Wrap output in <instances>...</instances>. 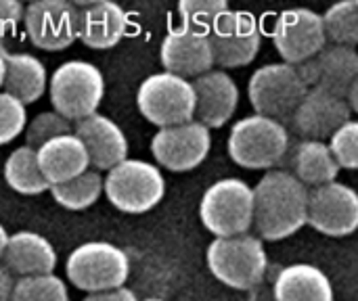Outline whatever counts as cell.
Masks as SVG:
<instances>
[{
  "label": "cell",
  "mask_w": 358,
  "mask_h": 301,
  "mask_svg": "<svg viewBox=\"0 0 358 301\" xmlns=\"http://www.w3.org/2000/svg\"><path fill=\"white\" fill-rule=\"evenodd\" d=\"M84 301H138L134 291L128 287H120V289H111V291H101V293H90Z\"/></svg>",
  "instance_id": "cell-35"
},
{
  "label": "cell",
  "mask_w": 358,
  "mask_h": 301,
  "mask_svg": "<svg viewBox=\"0 0 358 301\" xmlns=\"http://www.w3.org/2000/svg\"><path fill=\"white\" fill-rule=\"evenodd\" d=\"M71 132H73V126L69 119H65L57 111H42L25 126V140H27V147L38 151L48 140L63 136V134H71Z\"/></svg>",
  "instance_id": "cell-31"
},
{
  "label": "cell",
  "mask_w": 358,
  "mask_h": 301,
  "mask_svg": "<svg viewBox=\"0 0 358 301\" xmlns=\"http://www.w3.org/2000/svg\"><path fill=\"white\" fill-rule=\"evenodd\" d=\"M245 301H275V295H273V287H266L264 283H260L258 287H254L248 295Z\"/></svg>",
  "instance_id": "cell-37"
},
{
  "label": "cell",
  "mask_w": 358,
  "mask_h": 301,
  "mask_svg": "<svg viewBox=\"0 0 358 301\" xmlns=\"http://www.w3.org/2000/svg\"><path fill=\"white\" fill-rule=\"evenodd\" d=\"M4 180L6 184L19 193V195H42L50 189V184L46 182V178L40 172L38 166V157H36V149L23 145L19 149H15L6 161H4Z\"/></svg>",
  "instance_id": "cell-26"
},
{
  "label": "cell",
  "mask_w": 358,
  "mask_h": 301,
  "mask_svg": "<svg viewBox=\"0 0 358 301\" xmlns=\"http://www.w3.org/2000/svg\"><path fill=\"white\" fill-rule=\"evenodd\" d=\"M346 103H348V107H350V111H355L358 115V75L357 80L352 82V86H350V90H348V96H346Z\"/></svg>",
  "instance_id": "cell-38"
},
{
  "label": "cell",
  "mask_w": 358,
  "mask_h": 301,
  "mask_svg": "<svg viewBox=\"0 0 358 301\" xmlns=\"http://www.w3.org/2000/svg\"><path fill=\"white\" fill-rule=\"evenodd\" d=\"M350 107L346 98L329 94L319 88H308L306 96L292 115V128L302 140H323L331 138L348 119Z\"/></svg>",
  "instance_id": "cell-16"
},
{
  "label": "cell",
  "mask_w": 358,
  "mask_h": 301,
  "mask_svg": "<svg viewBox=\"0 0 358 301\" xmlns=\"http://www.w3.org/2000/svg\"><path fill=\"white\" fill-rule=\"evenodd\" d=\"M48 191L57 201V205L69 212H82L92 207L101 199V195L105 193V184L101 172L88 170L73 180H67L63 184H52Z\"/></svg>",
  "instance_id": "cell-27"
},
{
  "label": "cell",
  "mask_w": 358,
  "mask_h": 301,
  "mask_svg": "<svg viewBox=\"0 0 358 301\" xmlns=\"http://www.w3.org/2000/svg\"><path fill=\"white\" fill-rule=\"evenodd\" d=\"M308 86L298 69L287 63H268L258 67L248 84V96L256 115L277 122L292 119L298 105L306 96Z\"/></svg>",
  "instance_id": "cell-9"
},
{
  "label": "cell",
  "mask_w": 358,
  "mask_h": 301,
  "mask_svg": "<svg viewBox=\"0 0 358 301\" xmlns=\"http://www.w3.org/2000/svg\"><path fill=\"white\" fill-rule=\"evenodd\" d=\"M36 157L40 172L50 186L73 180L90 170L88 151L73 132L48 140L36 151Z\"/></svg>",
  "instance_id": "cell-22"
},
{
  "label": "cell",
  "mask_w": 358,
  "mask_h": 301,
  "mask_svg": "<svg viewBox=\"0 0 358 301\" xmlns=\"http://www.w3.org/2000/svg\"><path fill=\"white\" fill-rule=\"evenodd\" d=\"M331 155L344 170H358V119H348L331 138Z\"/></svg>",
  "instance_id": "cell-33"
},
{
  "label": "cell",
  "mask_w": 358,
  "mask_h": 301,
  "mask_svg": "<svg viewBox=\"0 0 358 301\" xmlns=\"http://www.w3.org/2000/svg\"><path fill=\"white\" fill-rule=\"evenodd\" d=\"M73 134L84 142L90 170L94 172H109L128 159V138L124 130L103 113L76 122Z\"/></svg>",
  "instance_id": "cell-18"
},
{
  "label": "cell",
  "mask_w": 358,
  "mask_h": 301,
  "mask_svg": "<svg viewBox=\"0 0 358 301\" xmlns=\"http://www.w3.org/2000/svg\"><path fill=\"white\" fill-rule=\"evenodd\" d=\"M229 10L231 8L224 0H182L178 4L180 25L203 34H210L218 19Z\"/></svg>",
  "instance_id": "cell-30"
},
{
  "label": "cell",
  "mask_w": 358,
  "mask_h": 301,
  "mask_svg": "<svg viewBox=\"0 0 358 301\" xmlns=\"http://www.w3.org/2000/svg\"><path fill=\"white\" fill-rule=\"evenodd\" d=\"M210 44L214 54V65L227 69H237L250 65L262 44V31L258 21L250 13L229 10L212 27Z\"/></svg>",
  "instance_id": "cell-12"
},
{
  "label": "cell",
  "mask_w": 358,
  "mask_h": 301,
  "mask_svg": "<svg viewBox=\"0 0 358 301\" xmlns=\"http://www.w3.org/2000/svg\"><path fill=\"white\" fill-rule=\"evenodd\" d=\"M136 105L143 117L157 126L170 128L195 119V90L193 82L159 71L145 78L136 90Z\"/></svg>",
  "instance_id": "cell-8"
},
{
  "label": "cell",
  "mask_w": 358,
  "mask_h": 301,
  "mask_svg": "<svg viewBox=\"0 0 358 301\" xmlns=\"http://www.w3.org/2000/svg\"><path fill=\"white\" fill-rule=\"evenodd\" d=\"M15 277L10 274V270L0 262V301L13 300V289H15Z\"/></svg>",
  "instance_id": "cell-36"
},
{
  "label": "cell",
  "mask_w": 358,
  "mask_h": 301,
  "mask_svg": "<svg viewBox=\"0 0 358 301\" xmlns=\"http://www.w3.org/2000/svg\"><path fill=\"white\" fill-rule=\"evenodd\" d=\"M6 54H0V88L4 86V71H6V61H4Z\"/></svg>",
  "instance_id": "cell-40"
},
{
  "label": "cell",
  "mask_w": 358,
  "mask_h": 301,
  "mask_svg": "<svg viewBox=\"0 0 358 301\" xmlns=\"http://www.w3.org/2000/svg\"><path fill=\"white\" fill-rule=\"evenodd\" d=\"M25 6L17 0H0V34L6 38V34L23 21Z\"/></svg>",
  "instance_id": "cell-34"
},
{
  "label": "cell",
  "mask_w": 358,
  "mask_h": 301,
  "mask_svg": "<svg viewBox=\"0 0 358 301\" xmlns=\"http://www.w3.org/2000/svg\"><path fill=\"white\" fill-rule=\"evenodd\" d=\"M275 301H336L327 274L313 264H292L273 281Z\"/></svg>",
  "instance_id": "cell-23"
},
{
  "label": "cell",
  "mask_w": 358,
  "mask_h": 301,
  "mask_svg": "<svg viewBox=\"0 0 358 301\" xmlns=\"http://www.w3.org/2000/svg\"><path fill=\"white\" fill-rule=\"evenodd\" d=\"M4 61V92L23 105L36 103L48 88V71L44 63L29 52H8Z\"/></svg>",
  "instance_id": "cell-24"
},
{
  "label": "cell",
  "mask_w": 358,
  "mask_h": 301,
  "mask_svg": "<svg viewBox=\"0 0 358 301\" xmlns=\"http://www.w3.org/2000/svg\"><path fill=\"white\" fill-rule=\"evenodd\" d=\"M199 218L216 239L248 235L254 224V189L241 178L216 180L199 201Z\"/></svg>",
  "instance_id": "cell-6"
},
{
  "label": "cell",
  "mask_w": 358,
  "mask_h": 301,
  "mask_svg": "<svg viewBox=\"0 0 358 301\" xmlns=\"http://www.w3.org/2000/svg\"><path fill=\"white\" fill-rule=\"evenodd\" d=\"M327 40L336 46H358V0H344L329 6L323 15Z\"/></svg>",
  "instance_id": "cell-28"
},
{
  "label": "cell",
  "mask_w": 358,
  "mask_h": 301,
  "mask_svg": "<svg viewBox=\"0 0 358 301\" xmlns=\"http://www.w3.org/2000/svg\"><path fill=\"white\" fill-rule=\"evenodd\" d=\"M80 23L78 40L92 50H107L122 42L128 29L126 10L111 0L76 2Z\"/></svg>",
  "instance_id": "cell-20"
},
{
  "label": "cell",
  "mask_w": 358,
  "mask_h": 301,
  "mask_svg": "<svg viewBox=\"0 0 358 301\" xmlns=\"http://www.w3.org/2000/svg\"><path fill=\"white\" fill-rule=\"evenodd\" d=\"M317 233L348 237L358 230V193L344 182H329L308 193V220Z\"/></svg>",
  "instance_id": "cell-14"
},
{
  "label": "cell",
  "mask_w": 358,
  "mask_h": 301,
  "mask_svg": "<svg viewBox=\"0 0 358 301\" xmlns=\"http://www.w3.org/2000/svg\"><path fill=\"white\" fill-rule=\"evenodd\" d=\"M67 281L90 293L111 291L126 285L130 277L128 254L107 241H88L78 245L65 262Z\"/></svg>",
  "instance_id": "cell-5"
},
{
  "label": "cell",
  "mask_w": 358,
  "mask_h": 301,
  "mask_svg": "<svg viewBox=\"0 0 358 301\" xmlns=\"http://www.w3.org/2000/svg\"><path fill=\"white\" fill-rule=\"evenodd\" d=\"M212 149V134L199 122L159 128L151 138V153L157 166L170 172H191L199 168Z\"/></svg>",
  "instance_id": "cell-13"
},
{
  "label": "cell",
  "mask_w": 358,
  "mask_h": 301,
  "mask_svg": "<svg viewBox=\"0 0 358 301\" xmlns=\"http://www.w3.org/2000/svg\"><path fill=\"white\" fill-rule=\"evenodd\" d=\"M296 69L308 88H319L346 98L358 75V52L348 46L329 44Z\"/></svg>",
  "instance_id": "cell-17"
},
{
  "label": "cell",
  "mask_w": 358,
  "mask_h": 301,
  "mask_svg": "<svg viewBox=\"0 0 358 301\" xmlns=\"http://www.w3.org/2000/svg\"><path fill=\"white\" fill-rule=\"evenodd\" d=\"M308 189L285 170H268L254 186V226L264 241H283L308 220Z\"/></svg>",
  "instance_id": "cell-1"
},
{
  "label": "cell",
  "mask_w": 358,
  "mask_h": 301,
  "mask_svg": "<svg viewBox=\"0 0 358 301\" xmlns=\"http://www.w3.org/2000/svg\"><path fill=\"white\" fill-rule=\"evenodd\" d=\"M6 243H8V233H6V228L0 224V262H2V256H4Z\"/></svg>",
  "instance_id": "cell-39"
},
{
  "label": "cell",
  "mask_w": 358,
  "mask_h": 301,
  "mask_svg": "<svg viewBox=\"0 0 358 301\" xmlns=\"http://www.w3.org/2000/svg\"><path fill=\"white\" fill-rule=\"evenodd\" d=\"M0 54H8V50H6V42H4V36L0 34Z\"/></svg>",
  "instance_id": "cell-41"
},
{
  "label": "cell",
  "mask_w": 358,
  "mask_h": 301,
  "mask_svg": "<svg viewBox=\"0 0 358 301\" xmlns=\"http://www.w3.org/2000/svg\"><path fill=\"white\" fill-rule=\"evenodd\" d=\"M289 149L287 128L264 115H248L229 132L227 151L229 157L245 170H271Z\"/></svg>",
  "instance_id": "cell-4"
},
{
  "label": "cell",
  "mask_w": 358,
  "mask_h": 301,
  "mask_svg": "<svg viewBox=\"0 0 358 301\" xmlns=\"http://www.w3.org/2000/svg\"><path fill=\"white\" fill-rule=\"evenodd\" d=\"M2 264L10 270L13 277L19 279L52 274L57 266V251L46 237L34 230H19L8 235Z\"/></svg>",
  "instance_id": "cell-21"
},
{
  "label": "cell",
  "mask_w": 358,
  "mask_h": 301,
  "mask_svg": "<svg viewBox=\"0 0 358 301\" xmlns=\"http://www.w3.org/2000/svg\"><path fill=\"white\" fill-rule=\"evenodd\" d=\"M206 262L214 279L237 291H252L268 272V258L260 237L239 235L214 239L206 251Z\"/></svg>",
  "instance_id": "cell-2"
},
{
  "label": "cell",
  "mask_w": 358,
  "mask_h": 301,
  "mask_svg": "<svg viewBox=\"0 0 358 301\" xmlns=\"http://www.w3.org/2000/svg\"><path fill=\"white\" fill-rule=\"evenodd\" d=\"M273 44L287 65H302L327 46L323 17L313 8L283 10L273 29Z\"/></svg>",
  "instance_id": "cell-11"
},
{
  "label": "cell",
  "mask_w": 358,
  "mask_h": 301,
  "mask_svg": "<svg viewBox=\"0 0 358 301\" xmlns=\"http://www.w3.org/2000/svg\"><path fill=\"white\" fill-rule=\"evenodd\" d=\"M80 15L67 0H36L25 6L23 25L29 42L48 52H59L78 40Z\"/></svg>",
  "instance_id": "cell-10"
},
{
  "label": "cell",
  "mask_w": 358,
  "mask_h": 301,
  "mask_svg": "<svg viewBox=\"0 0 358 301\" xmlns=\"http://www.w3.org/2000/svg\"><path fill=\"white\" fill-rule=\"evenodd\" d=\"M109 203L124 214H147L166 195V180L157 166L145 159H126L103 178Z\"/></svg>",
  "instance_id": "cell-7"
},
{
  "label": "cell",
  "mask_w": 358,
  "mask_h": 301,
  "mask_svg": "<svg viewBox=\"0 0 358 301\" xmlns=\"http://www.w3.org/2000/svg\"><path fill=\"white\" fill-rule=\"evenodd\" d=\"M164 71L180 78H199L214 67L210 36L185 25L170 27L159 46Z\"/></svg>",
  "instance_id": "cell-15"
},
{
  "label": "cell",
  "mask_w": 358,
  "mask_h": 301,
  "mask_svg": "<svg viewBox=\"0 0 358 301\" xmlns=\"http://www.w3.org/2000/svg\"><path fill=\"white\" fill-rule=\"evenodd\" d=\"M10 301H69V291L63 279L52 274L17 279Z\"/></svg>",
  "instance_id": "cell-29"
},
{
  "label": "cell",
  "mask_w": 358,
  "mask_h": 301,
  "mask_svg": "<svg viewBox=\"0 0 358 301\" xmlns=\"http://www.w3.org/2000/svg\"><path fill=\"white\" fill-rule=\"evenodd\" d=\"M289 166H292V174L306 189L329 184L340 174V166L331 155L329 145L323 140H300L294 147Z\"/></svg>",
  "instance_id": "cell-25"
},
{
  "label": "cell",
  "mask_w": 358,
  "mask_h": 301,
  "mask_svg": "<svg viewBox=\"0 0 358 301\" xmlns=\"http://www.w3.org/2000/svg\"><path fill=\"white\" fill-rule=\"evenodd\" d=\"M143 301H166V300H159V298H149V300H143Z\"/></svg>",
  "instance_id": "cell-42"
},
{
  "label": "cell",
  "mask_w": 358,
  "mask_h": 301,
  "mask_svg": "<svg viewBox=\"0 0 358 301\" xmlns=\"http://www.w3.org/2000/svg\"><path fill=\"white\" fill-rule=\"evenodd\" d=\"M193 90H195V122L203 124L208 130L222 128L235 115L239 105V88L227 71L212 69L195 78Z\"/></svg>",
  "instance_id": "cell-19"
},
{
  "label": "cell",
  "mask_w": 358,
  "mask_h": 301,
  "mask_svg": "<svg viewBox=\"0 0 358 301\" xmlns=\"http://www.w3.org/2000/svg\"><path fill=\"white\" fill-rule=\"evenodd\" d=\"M27 111L21 101L0 90V145L13 142L19 134L25 132Z\"/></svg>",
  "instance_id": "cell-32"
},
{
  "label": "cell",
  "mask_w": 358,
  "mask_h": 301,
  "mask_svg": "<svg viewBox=\"0 0 358 301\" xmlns=\"http://www.w3.org/2000/svg\"><path fill=\"white\" fill-rule=\"evenodd\" d=\"M48 92L52 111L69 122H82L99 113L105 96V78L94 63L71 59L52 71Z\"/></svg>",
  "instance_id": "cell-3"
}]
</instances>
